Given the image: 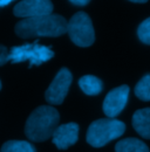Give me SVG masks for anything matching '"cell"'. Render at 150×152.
<instances>
[{"label":"cell","mask_w":150,"mask_h":152,"mask_svg":"<svg viewBox=\"0 0 150 152\" xmlns=\"http://www.w3.org/2000/svg\"><path fill=\"white\" fill-rule=\"evenodd\" d=\"M67 32V21L57 14H48L19 21L15 26L17 35L22 39L35 37L55 38Z\"/></svg>","instance_id":"6da1fadb"},{"label":"cell","mask_w":150,"mask_h":152,"mask_svg":"<svg viewBox=\"0 0 150 152\" xmlns=\"http://www.w3.org/2000/svg\"><path fill=\"white\" fill-rule=\"evenodd\" d=\"M60 115L55 108L51 105H41L29 115L25 133L33 142H43L53 136L59 126Z\"/></svg>","instance_id":"7a4b0ae2"},{"label":"cell","mask_w":150,"mask_h":152,"mask_svg":"<svg viewBox=\"0 0 150 152\" xmlns=\"http://www.w3.org/2000/svg\"><path fill=\"white\" fill-rule=\"evenodd\" d=\"M126 131V124L115 118H102L93 122L87 131V142L94 148H102L120 138Z\"/></svg>","instance_id":"3957f363"},{"label":"cell","mask_w":150,"mask_h":152,"mask_svg":"<svg viewBox=\"0 0 150 152\" xmlns=\"http://www.w3.org/2000/svg\"><path fill=\"white\" fill-rule=\"evenodd\" d=\"M54 56V52L51 47L43 46L35 41L34 43H26L22 46L13 47L10 52L8 61L12 63L19 62H29V67L32 66H40L47 61H49Z\"/></svg>","instance_id":"277c9868"},{"label":"cell","mask_w":150,"mask_h":152,"mask_svg":"<svg viewBox=\"0 0 150 152\" xmlns=\"http://www.w3.org/2000/svg\"><path fill=\"white\" fill-rule=\"evenodd\" d=\"M67 33L71 40L79 47H89L95 41V32L89 15L77 12L67 22Z\"/></svg>","instance_id":"5b68a950"},{"label":"cell","mask_w":150,"mask_h":152,"mask_svg":"<svg viewBox=\"0 0 150 152\" xmlns=\"http://www.w3.org/2000/svg\"><path fill=\"white\" fill-rule=\"evenodd\" d=\"M73 76L67 68H62L54 77L53 82L46 90L45 98L51 104H61L68 94L69 87L72 84Z\"/></svg>","instance_id":"8992f818"},{"label":"cell","mask_w":150,"mask_h":152,"mask_svg":"<svg viewBox=\"0 0 150 152\" xmlns=\"http://www.w3.org/2000/svg\"><path fill=\"white\" fill-rule=\"evenodd\" d=\"M53 12V4L51 0H22L18 2L13 13L18 18H34L41 15H48Z\"/></svg>","instance_id":"52a82bcc"},{"label":"cell","mask_w":150,"mask_h":152,"mask_svg":"<svg viewBox=\"0 0 150 152\" xmlns=\"http://www.w3.org/2000/svg\"><path fill=\"white\" fill-rule=\"evenodd\" d=\"M129 97V87L121 86L110 90L103 101V113L108 118H114L126 108Z\"/></svg>","instance_id":"ba28073f"},{"label":"cell","mask_w":150,"mask_h":152,"mask_svg":"<svg viewBox=\"0 0 150 152\" xmlns=\"http://www.w3.org/2000/svg\"><path fill=\"white\" fill-rule=\"evenodd\" d=\"M79 139V125L76 123H66L59 125L52 136L53 144L60 150H66L74 145Z\"/></svg>","instance_id":"9c48e42d"},{"label":"cell","mask_w":150,"mask_h":152,"mask_svg":"<svg viewBox=\"0 0 150 152\" xmlns=\"http://www.w3.org/2000/svg\"><path fill=\"white\" fill-rule=\"evenodd\" d=\"M132 126L140 136L150 139V108L140 109L134 114Z\"/></svg>","instance_id":"30bf717a"},{"label":"cell","mask_w":150,"mask_h":152,"mask_svg":"<svg viewBox=\"0 0 150 152\" xmlns=\"http://www.w3.org/2000/svg\"><path fill=\"white\" fill-rule=\"evenodd\" d=\"M79 86L81 90L88 96L99 95L103 89L102 81L93 75H85L79 80Z\"/></svg>","instance_id":"8fae6325"},{"label":"cell","mask_w":150,"mask_h":152,"mask_svg":"<svg viewBox=\"0 0 150 152\" xmlns=\"http://www.w3.org/2000/svg\"><path fill=\"white\" fill-rule=\"evenodd\" d=\"M115 152H150L149 148L140 139L136 138H126L120 140L116 146Z\"/></svg>","instance_id":"7c38bea8"},{"label":"cell","mask_w":150,"mask_h":152,"mask_svg":"<svg viewBox=\"0 0 150 152\" xmlns=\"http://www.w3.org/2000/svg\"><path fill=\"white\" fill-rule=\"evenodd\" d=\"M1 152H37L35 148L26 142V140H8L6 142L2 148Z\"/></svg>","instance_id":"4fadbf2b"},{"label":"cell","mask_w":150,"mask_h":152,"mask_svg":"<svg viewBox=\"0 0 150 152\" xmlns=\"http://www.w3.org/2000/svg\"><path fill=\"white\" fill-rule=\"evenodd\" d=\"M135 94L142 101H150V74L138 81L135 87Z\"/></svg>","instance_id":"5bb4252c"},{"label":"cell","mask_w":150,"mask_h":152,"mask_svg":"<svg viewBox=\"0 0 150 152\" xmlns=\"http://www.w3.org/2000/svg\"><path fill=\"white\" fill-rule=\"evenodd\" d=\"M137 35L140 40L147 45H150V18L146 19L138 27Z\"/></svg>","instance_id":"9a60e30c"},{"label":"cell","mask_w":150,"mask_h":152,"mask_svg":"<svg viewBox=\"0 0 150 152\" xmlns=\"http://www.w3.org/2000/svg\"><path fill=\"white\" fill-rule=\"evenodd\" d=\"M8 55H10L8 49L5 46L0 45V66H4L5 63L8 62Z\"/></svg>","instance_id":"2e32d148"},{"label":"cell","mask_w":150,"mask_h":152,"mask_svg":"<svg viewBox=\"0 0 150 152\" xmlns=\"http://www.w3.org/2000/svg\"><path fill=\"white\" fill-rule=\"evenodd\" d=\"M69 1L76 6H86L90 0H69Z\"/></svg>","instance_id":"e0dca14e"},{"label":"cell","mask_w":150,"mask_h":152,"mask_svg":"<svg viewBox=\"0 0 150 152\" xmlns=\"http://www.w3.org/2000/svg\"><path fill=\"white\" fill-rule=\"evenodd\" d=\"M14 0H0V8L1 7H5V6H7V5H10L11 2H13Z\"/></svg>","instance_id":"ac0fdd59"},{"label":"cell","mask_w":150,"mask_h":152,"mask_svg":"<svg viewBox=\"0 0 150 152\" xmlns=\"http://www.w3.org/2000/svg\"><path fill=\"white\" fill-rule=\"evenodd\" d=\"M132 2H138V4H143V2H147L148 0H130Z\"/></svg>","instance_id":"d6986e66"},{"label":"cell","mask_w":150,"mask_h":152,"mask_svg":"<svg viewBox=\"0 0 150 152\" xmlns=\"http://www.w3.org/2000/svg\"><path fill=\"white\" fill-rule=\"evenodd\" d=\"M0 89H1V81H0Z\"/></svg>","instance_id":"ffe728a7"}]
</instances>
